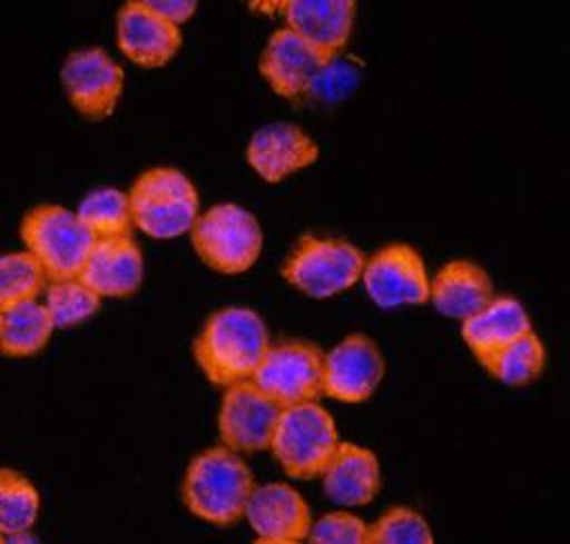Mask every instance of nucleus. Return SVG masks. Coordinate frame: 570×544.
I'll return each instance as SVG.
<instances>
[{
    "label": "nucleus",
    "instance_id": "f257e3e1",
    "mask_svg": "<svg viewBox=\"0 0 570 544\" xmlns=\"http://www.w3.org/2000/svg\"><path fill=\"white\" fill-rule=\"evenodd\" d=\"M269 349L266 322L247 307L213 314L194 343V357L203 375L217 387L250 380Z\"/></svg>",
    "mask_w": 570,
    "mask_h": 544
},
{
    "label": "nucleus",
    "instance_id": "f03ea898",
    "mask_svg": "<svg viewBox=\"0 0 570 544\" xmlns=\"http://www.w3.org/2000/svg\"><path fill=\"white\" fill-rule=\"evenodd\" d=\"M253 489V473L238 452L215 446L191 461L181 496L191 515L226 527L245 517Z\"/></svg>",
    "mask_w": 570,
    "mask_h": 544
},
{
    "label": "nucleus",
    "instance_id": "7ed1b4c3",
    "mask_svg": "<svg viewBox=\"0 0 570 544\" xmlns=\"http://www.w3.org/2000/svg\"><path fill=\"white\" fill-rule=\"evenodd\" d=\"M333 416L316 402L283 408L269 451L293 479L321 477L340 448Z\"/></svg>",
    "mask_w": 570,
    "mask_h": 544
},
{
    "label": "nucleus",
    "instance_id": "20e7f679",
    "mask_svg": "<svg viewBox=\"0 0 570 544\" xmlns=\"http://www.w3.org/2000/svg\"><path fill=\"white\" fill-rule=\"evenodd\" d=\"M21 240L51 281L78 278L97 243L77 212L58 205L32 208L21 221Z\"/></svg>",
    "mask_w": 570,
    "mask_h": 544
},
{
    "label": "nucleus",
    "instance_id": "39448f33",
    "mask_svg": "<svg viewBox=\"0 0 570 544\" xmlns=\"http://www.w3.org/2000/svg\"><path fill=\"white\" fill-rule=\"evenodd\" d=\"M135 227L156 240H173L198 221V191L177 169L146 170L129 191Z\"/></svg>",
    "mask_w": 570,
    "mask_h": 544
},
{
    "label": "nucleus",
    "instance_id": "423d86ee",
    "mask_svg": "<svg viewBox=\"0 0 570 544\" xmlns=\"http://www.w3.org/2000/svg\"><path fill=\"white\" fill-rule=\"evenodd\" d=\"M191 246L210 269L236 276L257 264L264 234L253 212L238 205H217L191 227Z\"/></svg>",
    "mask_w": 570,
    "mask_h": 544
},
{
    "label": "nucleus",
    "instance_id": "0eeeda50",
    "mask_svg": "<svg viewBox=\"0 0 570 544\" xmlns=\"http://www.w3.org/2000/svg\"><path fill=\"white\" fill-rule=\"evenodd\" d=\"M366 257L345 240L304 236L283 269L285 280L314 299H328L362 280Z\"/></svg>",
    "mask_w": 570,
    "mask_h": 544
},
{
    "label": "nucleus",
    "instance_id": "6e6552de",
    "mask_svg": "<svg viewBox=\"0 0 570 544\" xmlns=\"http://www.w3.org/2000/svg\"><path fill=\"white\" fill-rule=\"evenodd\" d=\"M324 354L312 343L293 340L267 349L253 383L281 408L316 402L323 395Z\"/></svg>",
    "mask_w": 570,
    "mask_h": 544
},
{
    "label": "nucleus",
    "instance_id": "1a4fd4ad",
    "mask_svg": "<svg viewBox=\"0 0 570 544\" xmlns=\"http://www.w3.org/2000/svg\"><path fill=\"white\" fill-rule=\"evenodd\" d=\"M61 85L77 112L91 120H106L120 101L125 72L106 51L82 49L66 59Z\"/></svg>",
    "mask_w": 570,
    "mask_h": 544
},
{
    "label": "nucleus",
    "instance_id": "9d476101",
    "mask_svg": "<svg viewBox=\"0 0 570 544\" xmlns=\"http://www.w3.org/2000/svg\"><path fill=\"white\" fill-rule=\"evenodd\" d=\"M283 408L274 404L253 380L236 383L226 389L219 408V437L229 451H267Z\"/></svg>",
    "mask_w": 570,
    "mask_h": 544
},
{
    "label": "nucleus",
    "instance_id": "9b49d317",
    "mask_svg": "<svg viewBox=\"0 0 570 544\" xmlns=\"http://www.w3.org/2000/svg\"><path fill=\"white\" fill-rule=\"evenodd\" d=\"M362 281L366 295L383 309L430 300L428 269L413 246L390 245L377 250L364 265Z\"/></svg>",
    "mask_w": 570,
    "mask_h": 544
},
{
    "label": "nucleus",
    "instance_id": "f8f14e48",
    "mask_svg": "<svg viewBox=\"0 0 570 544\" xmlns=\"http://www.w3.org/2000/svg\"><path fill=\"white\" fill-rule=\"evenodd\" d=\"M385 375L377 343L366 335H350L324 354L323 395L343 404L371 399Z\"/></svg>",
    "mask_w": 570,
    "mask_h": 544
},
{
    "label": "nucleus",
    "instance_id": "ddd939ff",
    "mask_svg": "<svg viewBox=\"0 0 570 544\" xmlns=\"http://www.w3.org/2000/svg\"><path fill=\"white\" fill-rule=\"evenodd\" d=\"M118 49L141 68H163L181 49V30L153 13L144 0L122 4L116 18Z\"/></svg>",
    "mask_w": 570,
    "mask_h": 544
},
{
    "label": "nucleus",
    "instance_id": "4468645a",
    "mask_svg": "<svg viewBox=\"0 0 570 544\" xmlns=\"http://www.w3.org/2000/svg\"><path fill=\"white\" fill-rule=\"evenodd\" d=\"M245 517L257 534V543H302L314 524L304 496L286 484L255 486Z\"/></svg>",
    "mask_w": 570,
    "mask_h": 544
},
{
    "label": "nucleus",
    "instance_id": "2eb2a0df",
    "mask_svg": "<svg viewBox=\"0 0 570 544\" xmlns=\"http://www.w3.org/2000/svg\"><path fill=\"white\" fill-rule=\"evenodd\" d=\"M286 28L331 61L340 57L352 34L356 2L352 0H288L281 2Z\"/></svg>",
    "mask_w": 570,
    "mask_h": 544
},
{
    "label": "nucleus",
    "instance_id": "dca6fc26",
    "mask_svg": "<svg viewBox=\"0 0 570 544\" xmlns=\"http://www.w3.org/2000/svg\"><path fill=\"white\" fill-rule=\"evenodd\" d=\"M321 150L295 125L276 122L255 132L248 141L247 162L267 184H281L297 170L316 165Z\"/></svg>",
    "mask_w": 570,
    "mask_h": 544
},
{
    "label": "nucleus",
    "instance_id": "f3484780",
    "mask_svg": "<svg viewBox=\"0 0 570 544\" xmlns=\"http://www.w3.org/2000/svg\"><path fill=\"white\" fill-rule=\"evenodd\" d=\"M326 63L316 49L293 30H276L259 59V72L266 78L269 89L285 99L305 97L312 78Z\"/></svg>",
    "mask_w": 570,
    "mask_h": 544
},
{
    "label": "nucleus",
    "instance_id": "a211bd4d",
    "mask_svg": "<svg viewBox=\"0 0 570 544\" xmlns=\"http://www.w3.org/2000/svg\"><path fill=\"white\" fill-rule=\"evenodd\" d=\"M78 278L99 297H131L144 280L141 250L131 236L97 240Z\"/></svg>",
    "mask_w": 570,
    "mask_h": 544
},
{
    "label": "nucleus",
    "instance_id": "6ab92c4d",
    "mask_svg": "<svg viewBox=\"0 0 570 544\" xmlns=\"http://www.w3.org/2000/svg\"><path fill=\"white\" fill-rule=\"evenodd\" d=\"M324 494L342 507H364L377 498L381 467L375 452L342 442L323 473Z\"/></svg>",
    "mask_w": 570,
    "mask_h": 544
},
{
    "label": "nucleus",
    "instance_id": "aec40b11",
    "mask_svg": "<svg viewBox=\"0 0 570 544\" xmlns=\"http://www.w3.org/2000/svg\"><path fill=\"white\" fill-rule=\"evenodd\" d=\"M531 330V318L522 303L512 297H499L472 318L463 319L461 335L478 362L484 366L499 349Z\"/></svg>",
    "mask_w": 570,
    "mask_h": 544
},
{
    "label": "nucleus",
    "instance_id": "412c9836",
    "mask_svg": "<svg viewBox=\"0 0 570 544\" xmlns=\"http://www.w3.org/2000/svg\"><path fill=\"white\" fill-rule=\"evenodd\" d=\"M493 299V281L472 261H451L430 281V300L446 318H472Z\"/></svg>",
    "mask_w": 570,
    "mask_h": 544
},
{
    "label": "nucleus",
    "instance_id": "4be33fe9",
    "mask_svg": "<svg viewBox=\"0 0 570 544\" xmlns=\"http://www.w3.org/2000/svg\"><path fill=\"white\" fill-rule=\"evenodd\" d=\"M47 305L37 300H23L9 307H0V347L9 357H30L47 347L56 330Z\"/></svg>",
    "mask_w": 570,
    "mask_h": 544
},
{
    "label": "nucleus",
    "instance_id": "5701e85b",
    "mask_svg": "<svg viewBox=\"0 0 570 544\" xmlns=\"http://www.w3.org/2000/svg\"><path fill=\"white\" fill-rule=\"evenodd\" d=\"M77 215L96 240L127 238L135 226L129 194L112 188L89 194L80 202Z\"/></svg>",
    "mask_w": 570,
    "mask_h": 544
},
{
    "label": "nucleus",
    "instance_id": "b1692460",
    "mask_svg": "<svg viewBox=\"0 0 570 544\" xmlns=\"http://www.w3.org/2000/svg\"><path fill=\"white\" fill-rule=\"evenodd\" d=\"M546 366V347L534 333L515 338L503 349H499L487 364V373L493 375L503 385L522 387L541 376Z\"/></svg>",
    "mask_w": 570,
    "mask_h": 544
},
{
    "label": "nucleus",
    "instance_id": "393cba45",
    "mask_svg": "<svg viewBox=\"0 0 570 544\" xmlns=\"http://www.w3.org/2000/svg\"><path fill=\"white\" fill-rule=\"evenodd\" d=\"M39 489L18 471H0V536L32 530L39 520Z\"/></svg>",
    "mask_w": 570,
    "mask_h": 544
},
{
    "label": "nucleus",
    "instance_id": "a878e982",
    "mask_svg": "<svg viewBox=\"0 0 570 544\" xmlns=\"http://www.w3.org/2000/svg\"><path fill=\"white\" fill-rule=\"evenodd\" d=\"M49 276L32 253H9L0 261V307L37 300Z\"/></svg>",
    "mask_w": 570,
    "mask_h": 544
},
{
    "label": "nucleus",
    "instance_id": "bb28decb",
    "mask_svg": "<svg viewBox=\"0 0 570 544\" xmlns=\"http://www.w3.org/2000/svg\"><path fill=\"white\" fill-rule=\"evenodd\" d=\"M45 297V305L58 328L77 326L97 314L101 305V297L80 278L49 281Z\"/></svg>",
    "mask_w": 570,
    "mask_h": 544
},
{
    "label": "nucleus",
    "instance_id": "cd10ccee",
    "mask_svg": "<svg viewBox=\"0 0 570 544\" xmlns=\"http://www.w3.org/2000/svg\"><path fill=\"white\" fill-rule=\"evenodd\" d=\"M368 543L432 544L434 532L425 517L409 507H394L368 526Z\"/></svg>",
    "mask_w": 570,
    "mask_h": 544
},
{
    "label": "nucleus",
    "instance_id": "c85d7f7f",
    "mask_svg": "<svg viewBox=\"0 0 570 544\" xmlns=\"http://www.w3.org/2000/svg\"><path fill=\"white\" fill-rule=\"evenodd\" d=\"M361 82V70L354 61L335 57L326 61L318 75L312 78L305 97L323 103H333L342 101L347 95L354 93Z\"/></svg>",
    "mask_w": 570,
    "mask_h": 544
},
{
    "label": "nucleus",
    "instance_id": "c756f323",
    "mask_svg": "<svg viewBox=\"0 0 570 544\" xmlns=\"http://www.w3.org/2000/svg\"><path fill=\"white\" fill-rule=\"evenodd\" d=\"M307 541L316 544H364L368 543V526L354 513L335 511L312 524Z\"/></svg>",
    "mask_w": 570,
    "mask_h": 544
},
{
    "label": "nucleus",
    "instance_id": "7c9ffc66",
    "mask_svg": "<svg viewBox=\"0 0 570 544\" xmlns=\"http://www.w3.org/2000/svg\"><path fill=\"white\" fill-rule=\"evenodd\" d=\"M144 4L163 19L171 21L173 26H181L190 21L191 16L198 9V2L194 0H144Z\"/></svg>",
    "mask_w": 570,
    "mask_h": 544
},
{
    "label": "nucleus",
    "instance_id": "2f4dec72",
    "mask_svg": "<svg viewBox=\"0 0 570 544\" xmlns=\"http://www.w3.org/2000/svg\"><path fill=\"white\" fill-rule=\"evenodd\" d=\"M2 543L4 544H26V543H39V538L32 534V530H26V532H16V534H9V536H2Z\"/></svg>",
    "mask_w": 570,
    "mask_h": 544
}]
</instances>
